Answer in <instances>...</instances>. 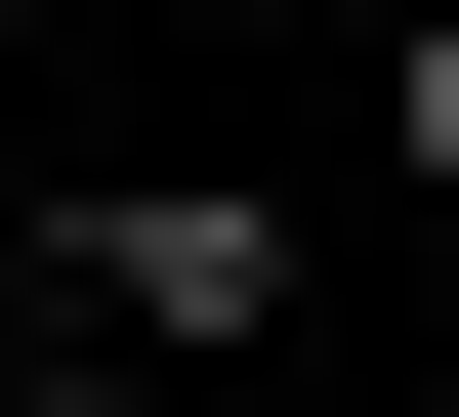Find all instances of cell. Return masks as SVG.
I'll use <instances>...</instances> for the list:
<instances>
[{
    "mask_svg": "<svg viewBox=\"0 0 459 417\" xmlns=\"http://www.w3.org/2000/svg\"><path fill=\"white\" fill-rule=\"evenodd\" d=\"M334 292V209H251V167H84V209H42V334H84V376H209V334H292Z\"/></svg>",
    "mask_w": 459,
    "mask_h": 417,
    "instance_id": "6da1fadb",
    "label": "cell"
},
{
    "mask_svg": "<svg viewBox=\"0 0 459 417\" xmlns=\"http://www.w3.org/2000/svg\"><path fill=\"white\" fill-rule=\"evenodd\" d=\"M376 167H418V209H459V0H418V42H376Z\"/></svg>",
    "mask_w": 459,
    "mask_h": 417,
    "instance_id": "7a4b0ae2",
    "label": "cell"
},
{
    "mask_svg": "<svg viewBox=\"0 0 459 417\" xmlns=\"http://www.w3.org/2000/svg\"><path fill=\"white\" fill-rule=\"evenodd\" d=\"M0 417H168V376H84V334H42V376H0Z\"/></svg>",
    "mask_w": 459,
    "mask_h": 417,
    "instance_id": "3957f363",
    "label": "cell"
}]
</instances>
